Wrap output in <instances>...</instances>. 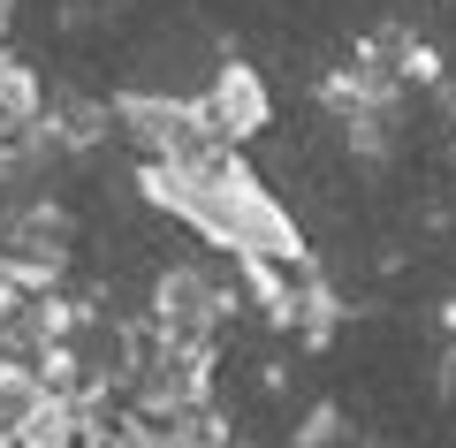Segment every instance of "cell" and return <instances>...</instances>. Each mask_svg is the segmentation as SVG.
<instances>
[{
	"label": "cell",
	"instance_id": "6da1fadb",
	"mask_svg": "<svg viewBox=\"0 0 456 448\" xmlns=\"http://www.w3.org/2000/svg\"><path fill=\"white\" fill-rule=\"evenodd\" d=\"M198 107H206V122L221 129V137H259L266 122H274V99H266V77L251 61H221L213 69V84L198 92Z\"/></svg>",
	"mask_w": 456,
	"mask_h": 448
}]
</instances>
